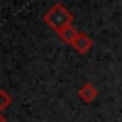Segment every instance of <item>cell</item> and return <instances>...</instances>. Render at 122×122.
I'll list each match as a JSON object with an SVG mask.
<instances>
[{"instance_id": "6da1fadb", "label": "cell", "mask_w": 122, "mask_h": 122, "mask_svg": "<svg viewBox=\"0 0 122 122\" xmlns=\"http://www.w3.org/2000/svg\"><path fill=\"white\" fill-rule=\"evenodd\" d=\"M44 23L51 29V30H55V32H59L61 29H65V27H69V25H72V13L61 4V2H57V4H53L46 13H44Z\"/></svg>"}, {"instance_id": "7a4b0ae2", "label": "cell", "mask_w": 122, "mask_h": 122, "mask_svg": "<svg viewBox=\"0 0 122 122\" xmlns=\"http://www.w3.org/2000/svg\"><path fill=\"white\" fill-rule=\"evenodd\" d=\"M92 46H93V40H92V36L90 34H86V32H78V36H76V40L72 42V50L76 51V53H80V55H84V53H88L90 50H92Z\"/></svg>"}, {"instance_id": "3957f363", "label": "cell", "mask_w": 122, "mask_h": 122, "mask_svg": "<svg viewBox=\"0 0 122 122\" xmlns=\"http://www.w3.org/2000/svg\"><path fill=\"white\" fill-rule=\"evenodd\" d=\"M78 97L84 101V103H92V101H95L97 99V95H99V90H97V86L95 84H92V82H86V84H82L80 88H78Z\"/></svg>"}, {"instance_id": "277c9868", "label": "cell", "mask_w": 122, "mask_h": 122, "mask_svg": "<svg viewBox=\"0 0 122 122\" xmlns=\"http://www.w3.org/2000/svg\"><path fill=\"white\" fill-rule=\"evenodd\" d=\"M78 32L80 30H76V27L74 25H69V27H65V29H61L59 32H57V36L65 42V44H69V46H72V42L76 40V36H78Z\"/></svg>"}, {"instance_id": "5b68a950", "label": "cell", "mask_w": 122, "mask_h": 122, "mask_svg": "<svg viewBox=\"0 0 122 122\" xmlns=\"http://www.w3.org/2000/svg\"><path fill=\"white\" fill-rule=\"evenodd\" d=\"M10 105H11V95L6 90H0V112H4Z\"/></svg>"}, {"instance_id": "8992f818", "label": "cell", "mask_w": 122, "mask_h": 122, "mask_svg": "<svg viewBox=\"0 0 122 122\" xmlns=\"http://www.w3.org/2000/svg\"><path fill=\"white\" fill-rule=\"evenodd\" d=\"M0 122H6V116H4V112H0Z\"/></svg>"}]
</instances>
